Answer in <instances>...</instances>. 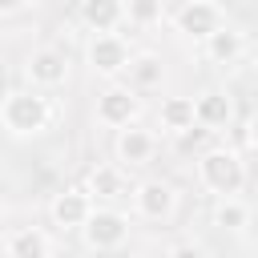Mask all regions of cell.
Segmentation results:
<instances>
[{"mask_svg": "<svg viewBox=\"0 0 258 258\" xmlns=\"http://www.w3.org/2000/svg\"><path fill=\"white\" fill-rule=\"evenodd\" d=\"M48 121H52V105L40 89H12L0 101V125L12 137H36L48 129Z\"/></svg>", "mask_w": 258, "mask_h": 258, "instance_id": "6da1fadb", "label": "cell"}, {"mask_svg": "<svg viewBox=\"0 0 258 258\" xmlns=\"http://www.w3.org/2000/svg\"><path fill=\"white\" fill-rule=\"evenodd\" d=\"M198 181H202V189H210L218 198L242 194V185H246V161H242V153L230 149V145L202 149L198 153Z\"/></svg>", "mask_w": 258, "mask_h": 258, "instance_id": "7a4b0ae2", "label": "cell"}, {"mask_svg": "<svg viewBox=\"0 0 258 258\" xmlns=\"http://www.w3.org/2000/svg\"><path fill=\"white\" fill-rule=\"evenodd\" d=\"M81 234H85V246L97 250V254L117 250V246H125V238H129V214H121V210H113V206H101V210L93 206V214L85 218Z\"/></svg>", "mask_w": 258, "mask_h": 258, "instance_id": "3957f363", "label": "cell"}, {"mask_svg": "<svg viewBox=\"0 0 258 258\" xmlns=\"http://www.w3.org/2000/svg\"><path fill=\"white\" fill-rule=\"evenodd\" d=\"M129 52H133V48H129V40H125L121 32H93L89 44H85L89 69H93L97 77H105V81H117V77L125 73Z\"/></svg>", "mask_w": 258, "mask_h": 258, "instance_id": "277c9868", "label": "cell"}, {"mask_svg": "<svg viewBox=\"0 0 258 258\" xmlns=\"http://www.w3.org/2000/svg\"><path fill=\"white\" fill-rule=\"evenodd\" d=\"M141 93H133L129 85H105L101 93H97V121L105 125V129H125V125H133L137 117H141Z\"/></svg>", "mask_w": 258, "mask_h": 258, "instance_id": "5b68a950", "label": "cell"}, {"mask_svg": "<svg viewBox=\"0 0 258 258\" xmlns=\"http://www.w3.org/2000/svg\"><path fill=\"white\" fill-rule=\"evenodd\" d=\"M133 210H137V218H145V222H165V218H173V210H177V189H173V181H165V177H145V181H137V185H133Z\"/></svg>", "mask_w": 258, "mask_h": 258, "instance_id": "8992f818", "label": "cell"}, {"mask_svg": "<svg viewBox=\"0 0 258 258\" xmlns=\"http://www.w3.org/2000/svg\"><path fill=\"white\" fill-rule=\"evenodd\" d=\"M24 77L32 89H60L69 81V56L56 48V44H44V48H32L28 60H24Z\"/></svg>", "mask_w": 258, "mask_h": 258, "instance_id": "52a82bcc", "label": "cell"}, {"mask_svg": "<svg viewBox=\"0 0 258 258\" xmlns=\"http://www.w3.org/2000/svg\"><path fill=\"white\" fill-rule=\"evenodd\" d=\"M93 206H97V202H93V194H89L85 185H64V189L48 202V218H52L56 230L69 234V230H81V226H85V218L93 214Z\"/></svg>", "mask_w": 258, "mask_h": 258, "instance_id": "ba28073f", "label": "cell"}, {"mask_svg": "<svg viewBox=\"0 0 258 258\" xmlns=\"http://www.w3.org/2000/svg\"><path fill=\"white\" fill-rule=\"evenodd\" d=\"M218 24H226V16H222V8L214 0H185L173 12V28L181 36H189V40H206Z\"/></svg>", "mask_w": 258, "mask_h": 258, "instance_id": "9c48e42d", "label": "cell"}, {"mask_svg": "<svg viewBox=\"0 0 258 258\" xmlns=\"http://www.w3.org/2000/svg\"><path fill=\"white\" fill-rule=\"evenodd\" d=\"M113 153H117V165H121V169H141V165L153 161V153H157V137L133 121V125L117 129V145H113Z\"/></svg>", "mask_w": 258, "mask_h": 258, "instance_id": "30bf717a", "label": "cell"}, {"mask_svg": "<svg viewBox=\"0 0 258 258\" xmlns=\"http://www.w3.org/2000/svg\"><path fill=\"white\" fill-rule=\"evenodd\" d=\"M230 121H234V101H230V93L206 89V93L194 97V125L218 133V129H230Z\"/></svg>", "mask_w": 258, "mask_h": 258, "instance_id": "8fae6325", "label": "cell"}, {"mask_svg": "<svg viewBox=\"0 0 258 258\" xmlns=\"http://www.w3.org/2000/svg\"><path fill=\"white\" fill-rule=\"evenodd\" d=\"M125 77H129L125 85H129L133 93H153V89H161V85H165V60H161L157 52H149V48L129 52Z\"/></svg>", "mask_w": 258, "mask_h": 258, "instance_id": "7c38bea8", "label": "cell"}, {"mask_svg": "<svg viewBox=\"0 0 258 258\" xmlns=\"http://www.w3.org/2000/svg\"><path fill=\"white\" fill-rule=\"evenodd\" d=\"M52 254V238L40 226H20L4 238V258H48Z\"/></svg>", "mask_w": 258, "mask_h": 258, "instance_id": "4fadbf2b", "label": "cell"}, {"mask_svg": "<svg viewBox=\"0 0 258 258\" xmlns=\"http://www.w3.org/2000/svg\"><path fill=\"white\" fill-rule=\"evenodd\" d=\"M202 44H206V56H210L214 64H234V60L246 52V36H242V28H234V24H218Z\"/></svg>", "mask_w": 258, "mask_h": 258, "instance_id": "5bb4252c", "label": "cell"}, {"mask_svg": "<svg viewBox=\"0 0 258 258\" xmlns=\"http://www.w3.org/2000/svg\"><path fill=\"white\" fill-rule=\"evenodd\" d=\"M81 20L93 32H117L125 24V0H81Z\"/></svg>", "mask_w": 258, "mask_h": 258, "instance_id": "9a60e30c", "label": "cell"}, {"mask_svg": "<svg viewBox=\"0 0 258 258\" xmlns=\"http://www.w3.org/2000/svg\"><path fill=\"white\" fill-rule=\"evenodd\" d=\"M85 189L97 198H125L129 194V177L121 165H93L85 177Z\"/></svg>", "mask_w": 258, "mask_h": 258, "instance_id": "2e32d148", "label": "cell"}, {"mask_svg": "<svg viewBox=\"0 0 258 258\" xmlns=\"http://www.w3.org/2000/svg\"><path fill=\"white\" fill-rule=\"evenodd\" d=\"M157 121H161V129H165L169 137H177L181 129L194 125V97H181V93L165 97V101L157 105Z\"/></svg>", "mask_w": 258, "mask_h": 258, "instance_id": "e0dca14e", "label": "cell"}, {"mask_svg": "<svg viewBox=\"0 0 258 258\" xmlns=\"http://www.w3.org/2000/svg\"><path fill=\"white\" fill-rule=\"evenodd\" d=\"M214 222L222 226V230H242L246 222H250V210H246V202L234 194V198H218V206H214Z\"/></svg>", "mask_w": 258, "mask_h": 258, "instance_id": "ac0fdd59", "label": "cell"}, {"mask_svg": "<svg viewBox=\"0 0 258 258\" xmlns=\"http://www.w3.org/2000/svg\"><path fill=\"white\" fill-rule=\"evenodd\" d=\"M125 20H133V24H157L161 20V0H129L125 4Z\"/></svg>", "mask_w": 258, "mask_h": 258, "instance_id": "d6986e66", "label": "cell"}, {"mask_svg": "<svg viewBox=\"0 0 258 258\" xmlns=\"http://www.w3.org/2000/svg\"><path fill=\"white\" fill-rule=\"evenodd\" d=\"M165 258H210V254H206L202 242H177V246L165 250Z\"/></svg>", "mask_w": 258, "mask_h": 258, "instance_id": "ffe728a7", "label": "cell"}, {"mask_svg": "<svg viewBox=\"0 0 258 258\" xmlns=\"http://www.w3.org/2000/svg\"><path fill=\"white\" fill-rule=\"evenodd\" d=\"M24 8H28V0H0V16H16Z\"/></svg>", "mask_w": 258, "mask_h": 258, "instance_id": "44dd1931", "label": "cell"}, {"mask_svg": "<svg viewBox=\"0 0 258 258\" xmlns=\"http://www.w3.org/2000/svg\"><path fill=\"white\" fill-rule=\"evenodd\" d=\"M137 258H165V254H137Z\"/></svg>", "mask_w": 258, "mask_h": 258, "instance_id": "7402d4cb", "label": "cell"}]
</instances>
